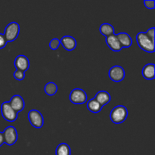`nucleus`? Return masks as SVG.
<instances>
[{"label": "nucleus", "mask_w": 155, "mask_h": 155, "mask_svg": "<svg viewBox=\"0 0 155 155\" xmlns=\"http://www.w3.org/2000/svg\"><path fill=\"white\" fill-rule=\"evenodd\" d=\"M55 154L56 155H71V148H70L68 144L61 143L56 148Z\"/></svg>", "instance_id": "18"}, {"label": "nucleus", "mask_w": 155, "mask_h": 155, "mask_svg": "<svg viewBox=\"0 0 155 155\" xmlns=\"http://www.w3.org/2000/svg\"><path fill=\"white\" fill-rule=\"evenodd\" d=\"M145 7L149 9H154L155 8V1L154 0H146L144 1Z\"/></svg>", "instance_id": "22"}, {"label": "nucleus", "mask_w": 155, "mask_h": 155, "mask_svg": "<svg viewBox=\"0 0 155 155\" xmlns=\"http://www.w3.org/2000/svg\"><path fill=\"white\" fill-rule=\"evenodd\" d=\"M15 66L17 70L25 72L30 68L29 59L24 55H18L15 60Z\"/></svg>", "instance_id": "9"}, {"label": "nucleus", "mask_w": 155, "mask_h": 155, "mask_svg": "<svg viewBox=\"0 0 155 155\" xmlns=\"http://www.w3.org/2000/svg\"><path fill=\"white\" fill-rule=\"evenodd\" d=\"M1 111L4 119L8 122H14L18 118V113L12 108L9 101L2 103L1 106Z\"/></svg>", "instance_id": "3"}, {"label": "nucleus", "mask_w": 155, "mask_h": 155, "mask_svg": "<svg viewBox=\"0 0 155 155\" xmlns=\"http://www.w3.org/2000/svg\"><path fill=\"white\" fill-rule=\"evenodd\" d=\"M154 30H155V28L154 27H152V28H150L149 30L147 31L146 33L147 35H148V36H149L150 38H151L152 40H154L155 41V38H154Z\"/></svg>", "instance_id": "24"}, {"label": "nucleus", "mask_w": 155, "mask_h": 155, "mask_svg": "<svg viewBox=\"0 0 155 155\" xmlns=\"http://www.w3.org/2000/svg\"><path fill=\"white\" fill-rule=\"evenodd\" d=\"M60 43L68 51H72L77 46V41L71 36H65L62 37L60 40Z\"/></svg>", "instance_id": "12"}, {"label": "nucleus", "mask_w": 155, "mask_h": 155, "mask_svg": "<svg viewBox=\"0 0 155 155\" xmlns=\"http://www.w3.org/2000/svg\"><path fill=\"white\" fill-rule=\"evenodd\" d=\"M70 100L75 104H83L87 100V95L83 89H75L70 94Z\"/></svg>", "instance_id": "6"}, {"label": "nucleus", "mask_w": 155, "mask_h": 155, "mask_svg": "<svg viewBox=\"0 0 155 155\" xmlns=\"http://www.w3.org/2000/svg\"><path fill=\"white\" fill-rule=\"evenodd\" d=\"M4 144V138H3V135L2 133L0 132V147Z\"/></svg>", "instance_id": "25"}, {"label": "nucleus", "mask_w": 155, "mask_h": 155, "mask_svg": "<svg viewBox=\"0 0 155 155\" xmlns=\"http://www.w3.org/2000/svg\"><path fill=\"white\" fill-rule=\"evenodd\" d=\"M99 31L105 37H108V36L114 34V28L110 24H101L99 28Z\"/></svg>", "instance_id": "16"}, {"label": "nucleus", "mask_w": 155, "mask_h": 155, "mask_svg": "<svg viewBox=\"0 0 155 155\" xmlns=\"http://www.w3.org/2000/svg\"><path fill=\"white\" fill-rule=\"evenodd\" d=\"M7 40L5 39V36H4V34L2 33H0V49L4 48L5 46L7 44Z\"/></svg>", "instance_id": "23"}, {"label": "nucleus", "mask_w": 155, "mask_h": 155, "mask_svg": "<svg viewBox=\"0 0 155 155\" xmlns=\"http://www.w3.org/2000/svg\"><path fill=\"white\" fill-rule=\"evenodd\" d=\"M136 40L139 47L147 52L154 51V40H152L145 33H139L136 36Z\"/></svg>", "instance_id": "2"}, {"label": "nucleus", "mask_w": 155, "mask_h": 155, "mask_svg": "<svg viewBox=\"0 0 155 155\" xmlns=\"http://www.w3.org/2000/svg\"><path fill=\"white\" fill-rule=\"evenodd\" d=\"M128 116V110L124 105H118L111 110L110 114V120L116 124L124 123Z\"/></svg>", "instance_id": "1"}, {"label": "nucleus", "mask_w": 155, "mask_h": 155, "mask_svg": "<svg viewBox=\"0 0 155 155\" xmlns=\"http://www.w3.org/2000/svg\"><path fill=\"white\" fill-rule=\"evenodd\" d=\"M106 43L108 45L109 48L114 51H120L123 48L122 45L120 43L116 34H113L111 36L106 37Z\"/></svg>", "instance_id": "11"}, {"label": "nucleus", "mask_w": 155, "mask_h": 155, "mask_svg": "<svg viewBox=\"0 0 155 155\" xmlns=\"http://www.w3.org/2000/svg\"><path fill=\"white\" fill-rule=\"evenodd\" d=\"M60 44V40L58 39H53L52 40L50 41L49 47L51 50H56L58 48Z\"/></svg>", "instance_id": "20"}, {"label": "nucleus", "mask_w": 155, "mask_h": 155, "mask_svg": "<svg viewBox=\"0 0 155 155\" xmlns=\"http://www.w3.org/2000/svg\"><path fill=\"white\" fill-rule=\"evenodd\" d=\"M109 77L114 82H120L125 77V71L120 66H114L109 71Z\"/></svg>", "instance_id": "8"}, {"label": "nucleus", "mask_w": 155, "mask_h": 155, "mask_svg": "<svg viewBox=\"0 0 155 155\" xmlns=\"http://www.w3.org/2000/svg\"><path fill=\"white\" fill-rule=\"evenodd\" d=\"M4 138V143L11 146L13 145L18 140V133L16 129L12 126L8 127L2 133Z\"/></svg>", "instance_id": "5"}, {"label": "nucleus", "mask_w": 155, "mask_h": 155, "mask_svg": "<svg viewBox=\"0 0 155 155\" xmlns=\"http://www.w3.org/2000/svg\"><path fill=\"white\" fill-rule=\"evenodd\" d=\"M9 103H10V105L12 106V108L17 113L24 110V106H25V103H24L23 98L18 95H14L12 99H11V101H9Z\"/></svg>", "instance_id": "10"}, {"label": "nucleus", "mask_w": 155, "mask_h": 155, "mask_svg": "<svg viewBox=\"0 0 155 155\" xmlns=\"http://www.w3.org/2000/svg\"><path fill=\"white\" fill-rule=\"evenodd\" d=\"M44 90H45V92L47 95H49V96H52L57 92L58 86L54 83L50 82V83H48L45 85Z\"/></svg>", "instance_id": "19"}, {"label": "nucleus", "mask_w": 155, "mask_h": 155, "mask_svg": "<svg viewBox=\"0 0 155 155\" xmlns=\"http://www.w3.org/2000/svg\"><path fill=\"white\" fill-rule=\"evenodd\" d=\"M87 107L91 112L92 113H98L99 111H101V110L102 109V106L95 99V98H92V99L89 100L87 103Z\"/></svg>", "instance_id": "17"}, {"label": "nucleus", "mask_w": 155, "mask_h": 155, "mask_svg": "<svg viewBox=\"0 0 155 155\" xmlns=\"http://www.w3.org/2000/svg\"><path fill=\"white\" fill-rule=\"evenodd\" d=\"M20 32V26L17 22H12L6 27L4 36L7 42H12L18 38Z\"/></svg>", "instance_id": "4"}, {"label": "nucleus", "mask_w": 155, "mask_h": 155, "mask_svg": "<svg viewBox=\"0 0 155 155\" xmlns=\"http://www.w3.org/2000/svg\"><path fill=\"white\" fill-rule=\"evenodd\" d=\"M95 99L103 107L110 102V95H109L108 92H105V91H100L96 94Z\"/></svg>", "instance_id": "15"}, {"label": "nucleus", "mask_w": 155, "mask_h": 155, "mask_svg": "<svg viewBox=\"0 0 155 155\" xmlns=\"http://www.w3.org/2000/svg\"><path fill=\"white\" fill-rule=\"evenodd\" d=\"M142 75L146 80H151L155 77V65L154 64H148L142 69Z\"/></svg>", "instance_id": "13"}, {"label": "nucleus", "mask_w": 155, "mask_h": 155, "mask_svg": "<svg viewBox=\"0 0 155 155\" xmlns=\"http://www.w3.org/2000/svg\"><path fill=\"white\" fill-rule=\"evenodd\" d=\"M28 119L30 123L35 128H42L44 124V119L42 114L37 110H31L28 114Z\"/></svg>", "instance_id": "7"}, {"label": "nucleus", "mask_w": 155, "mask_h": 155, "mask_svg": "<svg viewBox=\"0 0 155 155\" xmlns=\"http://www.w3.org/2000/svg\"><path fill=\"white\" fill-rule=\"evenodd\" d=\"M14 77L16 80H23L25 77V73L23 71H19V70H16L14 73Z\"/></svg>", "instance_id": "21"}, {"label": "nucleus", "mask_w": 155, "mask_h": 155, "mask_svg": "<svg viewBox=\"0 0 155 155\" xmlns=\"http://www.w3.org/2000/svg\"><path fill=\"white\" fill-rule=\"evenodd\" d=\"M117 37L122 47L128 48V47L131 46L132 44H133V39L130 37V35L127 34V33H118V34H117Z\"/></svg>", "instance_id": "14"}]
</instances>
